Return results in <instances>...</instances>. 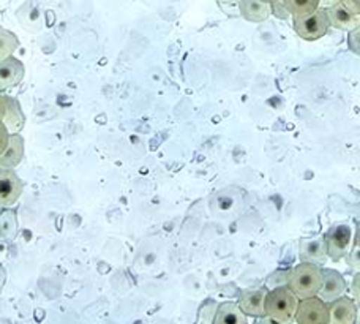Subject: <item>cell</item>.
<instances>
[{
	"mask_svg": "<svg viewBox=\"0 0 360 324\" xmlns=\"http://www.w3.org/2000/svg\"><path fill=\"white\" fill-rule=\"evenodd\" d=\"M22 180L10 168H0V207H10L21 198Z\"/></svg>",
	"mask_w": 360,
	"mask_h": 324,
	"instance_id": "6",
	"label": "cell"
},
{
	"mask_svg": "<svg viewBox=\"0 0 360 324\" xmlns=\"http://www.w3.org/2000/svg\"><path fill=\"white\" fill-rule=\"evenodd\" d=\"M262 2H267V4H274V2H276V0H262Z\"/></svg>",
	"mask_w": 360,
	"mask_h": 324,
	"instance_id": "33",
	"label": "cell"
},
{
	"mask_svg": "<svg viewBox=\"0 0 360 324\" xmlns=\"http://www.w3.org/2000/svg\"><path fill=\"white\" fill-rule=\"evenodd\" d=\"M4 124L8 128L10 133H19L24 128L25 116L21 109L19 101L15 96L6 95V111L4 118Z\"/></svg>",
	"mask_w": 360,
	"mask_h": 324,
	"instance_id": "16",
	"label": "cell"
},
{
	"mask_svg": "<svg viewBox=\"0 0 360 324\" xmlns=\"http://www.w3.org/2000/svg\"><path fill=\"white\" fill-rule=\"evenodd\" d=\"M330 29L329 16L324 8L314 10L310 15L294 18V30L300 38L308 42H314L323 38Z\"/></svg>",
	"mask_w": 360,
	"mask_h": 324,
	"instance_id": "4",
	"label": "cell"
},
{
	"mask_svg": "<svg viewBox=\"0 0 360 324\" xmlns=\"http://www.w3.org/2000/svg\"><path fill=\"white\" fill-rule=\"evenodd\" d=\"M351 291H352V297H354L356 304H357V306H360V272H357L354 278H352Z\"/></svg>",
	"mask_w": 360,
	"mask_h": 324,
	"instance_id": "25",
	"label": "cell"
},
{
	"mask_svg": "<svg viewBox=\"0 0 360 324\" xmlns=\"http://www.w3.org/2000/svg\"><path fill=\"white\" fill-rule=\"evenodd\" d=\"M215 324H247L248 316L242 312L237 302H223L217 307Z\"/></svg>",
	"mask_w": 360,
	"mask_h": 324,
	"instance_id": "15",
	"label": "cell"
},
{
	"mask_svg": "<svg viewBox=\"0 0 360 324\" xmlns=\"http://www.w3.org/2000/svg\"><path fill=\"white\" fill-rule=\"evenodd\" d=\"M25 155V142L24 138L19 133H10L8 146L5 147V151L0 154V168H15L21 163Z\"/></svg>",
	"mask_w": 360,
	"mask_h": 324,
	"instance_id": "13",
	"label": "cell"
},
{
	"mask_svg": "<svg viewBox=\"0 0 360 324\" xmlns=\"http://www.w3.org/2000/svg\"><path fill=\"white\" fill-rule=\"evenodd\" d=\"M269 289L259 288L252 291H243L239 297V307L247 316H253V318H261L266 316V297Z\"/></svg>",
	"mask_w": 360,
	"mask_h": 324,
	"instance_id": "7",
	"label": "cell"
},
{
	"mask_svg": "<svg viewBox=\"0 0 360 324\" xmlns=\"http://www.w3.org/2000/svg\"><path fill=\"white\" fill-rule=\"evenodd\" d=\"M5 280H6V272L2 266H0V291H2V288H4Z\"/></svg>",
	"mask_w": 360,
	"mask_h": 324,
	"instance_id": "29",
	"label": "cell"
},
{
	"mask_svg": "<svg viewBox=\"0 0 360 324\" xmlns=\"http://www.w3.org/2000/svg\"><path fill=\"white\" fill-rule=\"evenodd\" d=\"M299 258L304 263H313V264H324L327 261V247L324 236L311 237V239H302L299 245Z\"/></svg>",
	"mask_w": 360,
	"mask_h": 324,
	"instance_id": "10",
	"label": "cell"
},
{
	"mask_svg": "<svg viewBox=\"0 0 360 324\" xmlns=\"http://www.w3.org/2000/svg\"><path fill=\"white\" fill-rule=\"evenodd\" d=\"M5 111H6V95L2 94V90H0V122H4Z\"/></svg>",
	"mask_w": 360,
	"mask_h": 324,
	"instance_id": "27",
	"label": "cell"
},
{
	"mask_svg": "<svg viewBox=\"0 0 360 324\" xmlns=\"http://www.w3.org/2000/svg\"><path fill=\"white\" fill-rule=\"evenodd\" d=\"M327 255L332 261H340L348 256L354 245V226L351 223H337L324 235Z\"/></svg>",
	"mask_w": 360,
	"mask_h": 324,
	"instance_id": "3",
	"label": "cell"
},
{
	"mask_svg": "<svg viewBox=\"0 0 360 324\" xmlns=\"http://www.w3.org/2000/svg\"><path fill=\"white\" fill-rule=\"evenodd\" d=\"M326 13L327 16H329L330 27L351 32L354 30L357 25H360V15L351 13L342 2L330 6V8H326Z\"/></svg>",
	"mask_w": 360,
	"mask_h": 324,
	"instance_id": "12",
	"label": "cell"
},
{
	"mask_svg": "<svg viewBox=\"0 0 360 324\" xmlns=\"http://www.w3.org/2000/svg\"><path fill=\"white\" fill-rule=\"evenodd\" d=\"M19 48V40L13 32L0 27V61L6 59L15 54V51Z\"/></svg>",
	"mask_w": 360,
	"mask_h": 324,
	"instance_id": "19",
	"label": "cell"
},
{
	"mask_svg": "<svg viewBox=\"0 0 360 324\" xmlns=\"http://www.w3.org/2000/svg\"><path fill=\"white\" fill-rule=\"evenodd\" d=\"M18 235V218L16 212L5 209L0 212V239L10 242Z\"/></svg>",
	"mask_w": 360,
	"mask_h": 324,
	"instance_id": "17",
	"label": "cell"
},
{
	"mask_svg": "<svg viewBox=\"0 0 360 324\" xmlns=\"http://www.w3.org/2000/svg\"><path fill=\"white\" fill-rule=\"evenodd\" d=\"M24 63L16 57L10 56L0 61V90L4 92V90L18 86L24 80Z\"/></svg>",
	"mask_w": 360,
	"mask_h": 324,
	"instance_id": "11",
	"label": "cell"
},
{
	"mask_svg": "<svg viewBox=\"0 0 360 324\" xmlns=\"http://www.w3.org/2000/svg\"><path fill=\"white\" fill-rule=\"evenodd\" d=\"M321 282H323V269L318 264L302 261L295 268L289 269L286 287L299 299H305V297L316 296L319 293Z\"/></svg>",
	"mask_w": 360,
	"mask_h": 324,
	"instance_id": "1",
	"label": "cell"
},
{
	"mask_svg": "<svg viewBox=\"0 0 360 324\" xmlns=\"http://www.w3.org/2000/svg\"><path fill=\"white\" fill-rule=\"evenodd\" d=\"M356 323L360 324V306H357V315H356Z\"/></svg>",
	"mask_w": 360,
	"mask_h": 324,
	"instance_id": "32",
	"label": "cell"
},
{
	"mask_svg": "<svg viewBox=\"0 0 360 324\" xmlns=\"http://www.w3.org/2000/svg\"><path fill=\"white\" fill-rule=\"evenodd\" d=\"M354 15H360V0H340Z\"/></svg>",
	"mask_w": 360,
	"mask_h": 324,
	"instance_id": "26",
	"label": "cell"
},
{
	"mask_svg": "<svg viewBox=\"0 0 360 324\" xmlns=\"http://www.w3.org/2000/svg\"><path fill=\"white\" fill-rule=\"evenodd\" d=\"M354 245H359L360 247V223L356 226V232H354Z\"/></svg>",
	"mask_w": 360,
	"mask_h": 324,
	"instance_id": "30",
	"label": "cell"
},
{
	"mask_svg": "<svg viewBox=\"0 0 360 324\" xmlns=\"http://www.w3.org/2000/svg\"><path fill=\"white\" fill-rule=\"evenodd\" d=\"M340 4V0H319V8H330V6Z\"/></svg>",
	"mask_w": 360,
	"mask_h": 324,
	"instance_id": "28",
	"label": "cell"
},
{
	"mask_svg": "<svg viewBox=\"0 0 360 324\" xmlns=\"http://www.w3.org/2000/svg\"><path fill=\"white\" fill-rule=\"evenodd\" d=\"M8 139H10L8 128L5 127L4 122H0V154L5 151L6 146H8Z\"/></svg>",
	"mask_w": 360,
	"mask_h": 324,
	"instance_id": "24",
	"label": "cell"
},
{
	"mask_svg": "<svg viewBox=\"0 0 360 324\" xmlns=\"http://www.w3.org/2000/svg\"><path fill=\"white\" fill-rule=\"evenodd\" d=\"M288 272L289 270H276L275 274H272L270 275L269 278H267V283L269 285H272L274 288H276V287H283V285H286V282H288Z\"/></svg>",
	"mask_w": 360,
	"mask_h": 324,
	"instance_id": "22",
	"label": "cell"
},
{
	"mask_svg": "<svg viewBox=\"0 0 360 324\" xmlns=\"http://www.w3.org/2000/svg\"><path fill=\"white\" fill-rule=\"evenodd\" d=\"M283 4L286 5L292 18L310 15V13L319 8V0H283Z\"/></svg>",
	"mask_w": 360,
	"mask_h": 324,
	"instance_id": "18",
	"label": "cell"
},
{
	"mask_svg": "<svg viewBox=\"0 0 360 324\" xmlns=\"http://www.w3.org/2000/svg\"><path fill=\"white\" fill-rule=\"evenodd\" d=\"M346 259H348L349 268H352L356 272H360V247L359 245H352V249L348 254V256H346Z\"/></svg>",
	"mask_w": 360,
	"mask_h": 324,
	"instance_id": "21",
	"label": "cell"
},
{
	"mask_svg": "<svg viewBox=\"0 0 360 324\" xmlns=\"http://www.w3.org/2000/svg\"><path fill=\"white\" fill-rule=\"evenodd\" d=\"M220 4H226V5H233V4H239L240 0H218Z\"/></svg>",
	"mask_w": 360,
	"mask_h": 324,
	"instance_id": "31",
	"label": "cell"
},
{
	"mask_svg": "<svg viewBox=\"0 0 360 324\" xmlns=\"http://www.w3.org/2000/svg\"><path fill=\"white\" fill-rule=\"evenodd\" d=\"M294 320L300 324H327L329 323V304L316 296L299 299Z\"/></svg>",
	"mask_w": 360,
	"mask_h": 324,
	"instance_id": "5",
	"label": "cell"
},
{
	"mask_svg": "<svg viewBox=\"0 0 360 324\" xmlns=\"http://www.w3.org/2000/svg\"><path fill=\"white\" fill-rule=\"evenodd\" d=\"M270 10H272L274 15H276V16L281 18V19H286L289 15H291V13L288 11L286 5L283 4V0H276V2L270 4Z\"/></svg>",
	"mask_w": 360,
	"mask_h": 324,
	"instance_id": "23",
	"label": "cell"
},
{
	"mask_svg": "<svg viewBox=\"0 0 360 324\" xmlns=\"http://www.w3.org/2000/svg\"><path fill=\"white\" fill-rule=\"evenodd\" d=\"M239 10L240 15L250 23H264L272 13L270 4L262 0H240Z\"/></svg>",
	"mask_w": 360,
	"mask_h": 324,
	"instance_id": "14",
	"label": "cell"
},
{
	"mask_svg": "<svg viewBox=\"0 0 360 324\" xmlns=\"http://www.w3.org/2000/svg\"><path fill=\"white\" fill-rule=\"evenodd\" d=\"M299 297L286 285L272 288L266 297V316L274 323H289L294 320Z\"/></svg>",
	"mask_w": 360,
	"mask_h": 324,
	"instance_id": "2",
	"label": "cell"
},
{
	"mask_svg": "<svg viewBox=\"0 0 360 324\" xmlns=\"http://www.w3.org/2000/svg\"><path fill=\"white\" fill-rule=\"evenodd\" d=\"M346 291V280L340 272L333 269H323V282L318 296L326 302H332L343 296Z\"/></svg>",
	"mask_w": 360,
	"mask_h": 324,
	"instance_id": "8",
	"label": "cell"
},
{
	"mask_svg": "<svg viewBox=\"0 0 360 324\" xmlns=\"http://www.w3.org/2000/svg\"><path fill=\"white\" fill-rule=\"evenodd\" d=\"M348 46L352 53L360 56V25L348 34Z\"/></svg>",
	"mask_w": 360,
	"mask_h": 324,
	"instance_id": "20",
	"label": "cell"
},
{
	"mask_svg": "<svg viewBox=\"0 0 360 324\" xmlns=\"http://www.w3.org/2000/svg\"><path fill=\"white\" fill-rule=\"evenodd\" d=\"M329 304V323L332 324H356L357 304L354 299L340 296Z\"/></svg>",
	"mask_w": 360,
	"mask_h": 324,
	"instance_id": "9",
	"label": "cell"
}]
</instances>
